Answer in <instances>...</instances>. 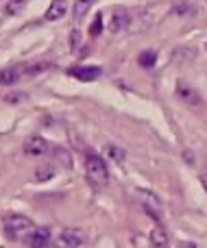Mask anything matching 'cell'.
Segmentation results:
<instances>
[{"label": "cell", "mask_w": 207, "mask_h": 248, "mask_svg": "<svg viewBox=\"0 0 207 248\" xmlns=\"http://www.w3.org/2000/svg\"><path fill=\"white\" fill-rule=\"evenodd\" d=\"M151 242L155 248H166L168 246V233H166V229L161 227L159 222H157V227L151 231Z\"/></svg>", "instance_id": "cell-11"}, {"label": "cell", "mask_w": 207, "mask_h": 248, "mask_svg": "<svg viewBox=\"0 0 207 248\" xmlns=\"http://www.w3.org/2000/svg\"><path fill=\"white\" fill-rule=\"evenodd\" d=\"M35 176H37L39 183H44V181H50L52 176H55V168H52V166H42V168H37Z\"/></svg>", "instance_id": "cell-18"}, {"label": "cell", "mask_w": 207, "mask_h": 248, "mask_svg": "<svg viewBox=\"0 0 207 248\" xmlns=\"http://www.w3.org/2000/svg\"><path fill=\"white\" fill-rule=\"evenodd\" d=\"M127 26H129V16H127L125 11L113 13L111 22H109V31H111V33H120V31H125Z\"/></svg>", "instance_id": "cell-10"}, {"label": "cell", "mask_w": 207, "mask_h": 248, "mask_svg": "<svg viewBox=\"0 0 207 248\" xmlns=\"http://www.w3.org/2000/svg\"><path fill=\"white\" fill-rule=\"evenodd\" d=\"M50 68H52V65L48 63V61H37V63H33V65H29V68H26V74H29V77H35V74L48 72Z\"/></svg>", "instance_id": "cell-17"}, {"label": "cell", "mask_w": 207, "mask_h": 248, "mask_svg": "<svg viewBox=\"0 0 207 248\" xmlns=\"http://www.w3.org/2000/svg\"><path fill=\"white\" fill-rule=\"evenodd\" d=\"M22 148H24V155H29V157H42V155L48 153V141L39 135H33L24 141Z\"/></svg>", "instance_id": "cell-7"}, {"label": "cell", "mask_w": 207, "mask_h": 248, "mask_svg": "<svg viewBox=\"0 0 207 248\" xmlns=\"http://www.w3.org/2000/svg\"><path fill=\"white\" fill-rule=\"evenodd\" d=\"M170 13H173V16H192V13H194V7L188 2H179V4H175Z\"/></svg>", "instance_id": "cell-19"}, {"label": "cell", "mask_w": 207, "mask_h": 248, "mask_svg": "<svg viewBox=\"0 0 207 248\" xmlns=\"http://www.w3.org/2000/svg\"><path fill=\"white\" fill-rule=\"evenodd\" d=\"M181 248H196V244H194V242H183Z\"/></svg>", "instance_id": "cell-24"}, {"label": "cell", "mask_w": 207, "mask_h": 248, "mask_svg": "<svg viewBox=\"0 0 207 248\" xmlns=\"http://www.w3.org/2000/svg\"><path fill=\"white\" fill-rule=\"evenodd\" d=\"M50 242H52V231L48 227H35L33 233L29 235L31 248H48Z\"/></svg>", "instance_id": "cell-6"}, {"label": "cell", "mask_w": 207, "mask_h": 248, "mask_svg": "<svg viewBox=\"0 0 207 248\" xmlns=\"http://www.w3.org/2000/svg\"><path fill=\"white\" fill-rule=\"evenodd\" d=\"M92 4H94V0H74V7H72V16L77 22H81L83 17L87 16V11L92 9Z\"/></svg>", "instance_id": "cell-12"}, {"label": "cell", "mask_w": 207, "mask_h": 248, "mask_svg": "<svg viewBox=\"0 0 207 248\" xmlns=\"http://www.w3.org/2000/svg\"><path fill=\"white\" fill-rule=\"evenodd\" d=\"M100 33H103V13H98V16L94 17V22H92V26H90L92 37H96V35H100Z\"/></svg>", "instance_id": "cell-20"}, {"label": "cell", "mask_w": 207, "mask_h": 248, "mask_svg": "<svg viewBox=\"0 0 207 248\" xmlns=\"http://www.w3.org/2000/svg\"><path fill=\"white\" fill-rule=\"evenodd\" d=\"M85 242V235H83L79 229H64L57 237V246L59 248H79Z\"/></svg>", "instance_id": "cell-5"}, {"label": "cell", "mask_w": 207, "mask_h": 248, "mask_svg": "<svg viewBox=\"0 0 207 248\" xmlns=\"http://www.w3.org/2000/svg\"><path fill=\"white\" fill-rule=\"evenodd\" d=\"M138 63L142 68H153L157 63V52L155 50H144L142 55H138Z\"/></svg>", "instance_id": "cell-15"}, {"label": "cell", "mask_w": 207, "mask_h": 248, "mask_svg": "<svg viewBox=\"0 0 207 248\" xmlns=\"http://www.w3.org/2000/svg\"><path fill=\"white\" fill-rule=\"evenodd\" d=\"M79 42H81V33H79V31H74V33H72V48H77Z\"/></svg>", "instance_id": "cell-21"}, {"label": "cell", "mask_w": 207, "mask_h": 248, "mask_svg": "<svg viewBox=\"0 0 207 248\" xmlns=\"http://www.w3.org/2000/svg\"><path fill=\"white\" fill-rule=\"evenodd\" d=\"M201 183H203V187H205V192H207V172L201 174Z\"/></svg>", "instance_id": "cell-23"}, {"label": "cell", "mask_w": 207, "mask_h": 248, "mask_svg": "<svg viewBox=\"0 0 207 248\" xmlns=\"http://www.w3.org/2000/svg\"><path fill=\"white\" fill-rule=\"evenodd\" d=\"M85 176L94 187H105L109 183V168L105 163V159L98 157V155H90L85 159Z\"/></svg>", "instance_id": "cell-2"}, {"label": "cell", "mask_w": 207, "mask_h": 248, "mask_svg": "<svg viewBox=\"0 0 207 248\" xmlns=\"http://www.w3.org/2000/svg\"><path fill=\"white\" fill-rule=\"evenodd\" d=\"M177 96H179V100H181V103L190 105V107H194V105L201 103V96L196 94L194 87L183 85V83H179V85H177Z\"/></svg>", "instance_id": "cell-8"}, {"label": "cell", "mask_w": 207, "mask_h": 248, "mask_svg": "<svg viewBox=\"0 0 207 248\" xmlns=\"http://www.w3.org/2000/svg\"><path fill=\"white\" fill-rule=\"evenodd\" d=\"M26 7V0H7V4H4V13L7 16H17V13H22Z\"/></svg>", "instance_id": "cell-14"}, {"label": "cell", "mask_w": 207, "mask_h": 248, "mask_svg": "<svg viewBox=\"0 0 207 248\" xmlns=\"http://www.w3.org/2000/svg\"><path fill=\"white\" fill-rule=\"evenodd\" d=\"M64 13H65V2H64V0H52L50 7H48L46 13H44V20L57 22V20H61V17H64Z\"/></svg>", "instance_id": "cell-9"}, {"label": "cell", "mask_w": 207, "mask_h": 248, "mask_svg": "<svg viewBox=\"0 0 207 248\" xmlns=\"http://www.w3.org/2000/svg\"><path fill=\"white\" fill-rule=\"evenodd\" d=\"M105 157H107V159H111V161L122 163V161H125V150H122L120 146H113V144H109L107 148H105Z\"/></svg>", "instance_id": "cell-16"}, {"label": "cell", "mask_w": 207, "mask_h": 248, "mask_svg": "<svg viewBox=\"0 0 207 248\" xmlns=\"http://www.w3.org/2000/svg\"><path fill=\"white\" fill-rule=\"evenodd\" d=\"M205 48H207V44H205Z\"/></svg>", "instance_id": "cell-25"}, {"label": "cell", "mask_w": 207, "mask_h": 248, "mask_svg": "<svg viewBox=\"0 0 207 248\" xmlns=\"http://www.w3.org/2000/svg\"><path fill=\"white\" fill-rule=\"evenodd\" d=\"M17 78H20V72H17L16 68H7L0 72V85L9 87V85H16Z\"/></svg>", "instance_id": "cell-13"}, {"label": "cell", "mask_w": 207, "mask_h": 248, "mask_svg": "<svg viewBox=\"0 0 207 248\" xmlns=\"http://www.w3.org/2000/svg\"><path fill=\"white\" fill-rule=\"evenodd\" d=\"M100 74H103V68H98V65H77V68L68 70V77L77 78V81H85V83L100 78Z\"/></svg>", "instance_id": "cell-4"}, {"label": "cell", "mask_w": 207, "mask_h": 248, "mask_svg": "<svg viewBox=\"0 0 207 248\" xmlns=\"http://www.w3.org/2000/svg\"><path fill=\"white\" fill-rule=\"evenodd\" d=\"M7 100H9V103H17V100H22V96H17V94H9V96H7Z\"/></svg>", "instance_id": "cell-22"}, {"label": "cell", "mask_w": 207, "mask_h": 248, "mask_svg": "<svg viewBox=\"0 0 207 248\" xmlns=\"http://www.w3.org/2000/svg\"><path fill=\"white\" fill-rule=\"evenodd\" d=\"M33 220H29L26 216H22V214H11V216H7L4 218V222H2V231H4V235L9 237V240H13V242H22L26 235H31L33 233Z\"/></svg>", "instance_id": "cell-1"}, {"label": "cell", "mask_w": 207, "mask_h": 248, "mask_svg": "<svg viewBox=\"0 0 207 248\" xmlns=\"http://www.w3.org/2000/svg\"><path fill=\"white\" fill-rule=\"evenodd\" d=\"M135 196H138L142 209L146 211V214L151 216L155 222H161V211H164V207H161L159 198H157L153 192H146V189H138V192H135Z\"/></svg>", "instance_id": "cell-3"}]
</instances>
